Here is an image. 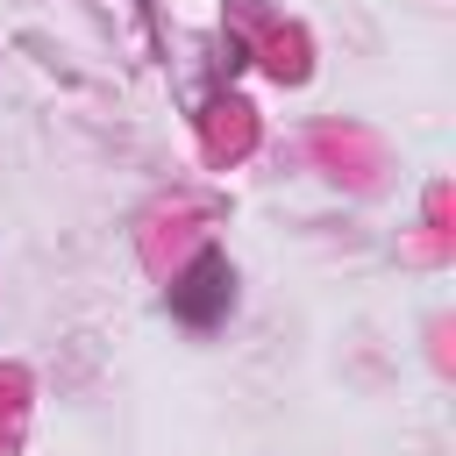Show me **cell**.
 I'll return each instance as SVG.
<instances>
[{"mask_svg":"<svg viewBox=\"0 0 456 456\" xmlns=\"http://www.w3.org/2000/svg\"><path fill=\"white\" fill-rule=\"evenodd\" d=\"M228 299H235V271H228V256H221V249L192 256V264H185V278L171 285V314H178L185 328H214V321L228 314Z\"/></svg>","mask_w":456,"mask_h":456,"instance_id":"6da1fadb","label":"cell"}]
</instances>
